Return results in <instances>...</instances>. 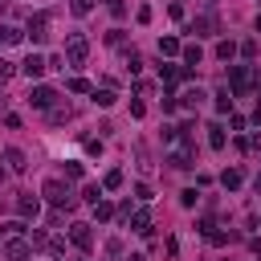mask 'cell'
<instances>
[{
	"mask_svg": "<svg viewBox=\"0 0 261 261\" xmlns=\"http://www.w3.org/2000/svg\"><path fill=\"white\" fill-rule=\"evenodd\" d=\"M41 196H45L49 204H57V208H73V204H77V196L69 192V184H65V179H45Z\"/></svg>",
	"mask_w": 261,
	"mask_h": 261,
	"instance_id": "cell-1",
	"label": "cell"
},
{
	"mask_svg": "<svg viewBox=\"0 0 261 261\" xmlns=\"http://www.w3.org/2000/svg\"><path fill=\"white\" fill-rule=\"evenodd\" d=\"M253 82H257V73H253L249 65H232V69H228V90H232V94H249Z\"/></svg>",
	"mask_w": 261,
	"mask_h": 261,
	"instance_id": "cell-2",
	"label": "cell"
},
{
	"mask_svg": "<svg viewBox=\"0 0 261 261\" xmlns=\"http://www.w3.org/2000/svg\"><path fill=\"white\" fill-rule=\"evenodd\" d=\"M86 53H90V41H86L82 33H69V37H65V61H69V65H82Z\"/></svg>",
	"mask_w": 261,
	"mask_h": 261,
	"instance_id": "cell-3",
	"label": "cell"
},
{
	"mask_svg": "<svg viewBox=\"0 0 261 261\" xmlns=\"http://www.w3.org/2000/svg\"><path fill=\"white\" fill-rule=\"evenodd\" d=\"M24 37H29L33 45H41V41L49 37V12H37V16H29V24H24Z\"/></svg>",
	"mask_w": 261,
	"mask_h": 261,
	"instance_id": "cell-4",
	"label": "cell"
},
{
	"mask_svg": "<svg viewBox=\"0 0 261 261\" xmlns=\"http://www.w3.org/2000/svg\"><path fill=\"white\" fill-rule=\"evenodd\" d=\"M29 106H33V110L57 106V90H53V86H33V90H29Z\"/></svg>",
	"mask_w": 261,
	"mask_h": 261,
	"instance_id": "cell-5",
	"label": "cell"
},
{
	"mask_svg": "<svg viewBox=\"0 0 261 261\" xmlns=\"http://www.w3.org/2000/svg\"><path fill=\"white\" fill-rule=\"evenodd\" d=\"M16 69H20V73H24V77H29V82H37V77H41V73H45V69H49V61H45V57H41V53H29V57H24V61H20V65H16Z\"/></svg>",
	"mask_w": 261,
	"mask_h": 261,
	"instance_id": "cell-6",
	"label": "cell"
},
{
	"mask_svg": "<svg viewBox=\"0 0 261 261\" xmlns=\"http://www.w3.org/2000/svg\"><path fill=\"white\" fill-rule=\"evenodd\" d=\"M69 241H73L82 253H90V249H94V232H90V224H82V220L69 224Z\"/></svg>",
	"mask_w": 261,
	"mask_h": 261,
	"instance_id": "cell-7",
	"label": "cell"
},
{
	"mask_svg": "<svg viewBox=\"0 0 261 261\" xmlns=\"http://www.w3.org/2000/svg\"><path fill=\"white\" fill-rule=\"evenodd\" d=\"M16 212H20L24 220H37V212H41V200H37L33 192H20V196H16Z\"/></svg>",
	"mask_w": 261,
	"mask_h": 261,
	"instance_id": "cell-8",
	"label": "cell"
},
{
	"mask_svg": "<svg viewBox=\"0 0 261 261\" xmlns=\"http://www.w3.org/2000/svg\"><path fill=\"white\" fill-rule=\"evenodd\" d=\"M126 224H130V232H139V237H151V212H147V208H135V212L126 216Z\"/></svg>",
	"mask_w": 261,
	"mask_h": 261,
	"instance_id": "cell-9",
	"label": "cell"
},
{
	"mask_svg": "<svg viewBox=\"0 0 261 261\" xmlns=\"http://www.w3.org/2000/svg\"><path fill=\"white\" fill-rule=\"evenodd\" d=\"M4 257H8V261H29V257H33V245L20 241V237H16V241H4Z\"/></svg>",
	"mask_w": 261,
	"mask_h": 261,
	"instance_id": "cell-10",
	"label": "cell"
},
{
	"mask_svg": "<svg viewBox=\"0 0 261 261\" xmlns=\"http://www.w3.org/2000/svg\"><path fill=\"white\" fill-rule=\"evenodd\" d=\"M192 33H196V37H212V33H216V12L196 16V20H192Z\"/></svg>",
	"mask_w": 261,
	"mask_h": 261,
	"instance_id": "cell-11",
	"label": "cell"
},
{
	"mask_svg": "<svg viewBox=\"0 0 261 261\" xmlns=\"http://www.w3.org/2000/svg\"><path fill=\"white\" fill-rule=\"evenodd\" d=\"M4 163H8L12 171H24V167H29V159H24L20 147H4Z\"/></svg>",
	"mask_w": 261,
	"mask_h": 261,
	"instance_id": "cell-12",
	"label": "cell"
},
{
	"mask_svg": "<svg viewBox=\"0 0 261 261\" xmlns=\"http://www.w3.org/2000/svg\"><path fill=\"white\" fill-rule=\"evenodd\" d=\"M184 45H179V37H159V57H175Z\"/></svg>",
	"mask_w": 261,
	"mask_h": 261,
	"instance_id": "cell-13",
	"label": "cell"
},
{
	"mask_svg": "<svg viewBox=\"0 0 261 261\" xmlns=\"http://www.w3.org/2000/svg\"><path fill=\"white\" fill-rule=\"evenodd\" d=\"M179 53H184V65H188V69H196V65L204 61V53H200V45H184Z\"/></svg>",
	"mask_w": 261,
	"mask_h": 261,
	"instance_id": "cell-14",
	"label": "cell"
},
{
	"mask_svg": "<svg viewBox=\"0 0 261 261\" xmlns=\"http://www.w3.org/2000/svg\"><path fill=\"white\" fill-rule=\"evenodd\" d=\"M118 188H122V171H118V167H110V171L102 175V192H118Z\"/></svg>",
	"mask_w": 261,
	"mask_h": 261,
	"instance_id": "cell-15",
	"label": "cell"
},
{
	"mask_svg": "<svg viewBox=\"0 0 261 261\" xmlns=\"http://www.w3.org/2000/svg\"><path fill=\"white\" fill-rule=\"evenodd\" d=\"M200 102H204V90H196V86H192V90H188V94L179 98V106H184V110H196Z\"/></svg>",
	"mask_w": 261,
	"mask_h": 261,
	"instance_id": "cell-16",
	"label": "cell"
},
{
	"mask_svg": "<svg viewBox=\"0 0 261 261\" xmlns=\"http://www.w3.org/2000/svg\"><path fill=\"white\" fill-rule=\"evenodd\" d=\"M45 114H49V122H53V126H61V122H69V114H73V110H69V106H49Z\"/></svg>",
	"mask_w": 261,
	"mask_h": 261,
	"instance_id": "cell-17",
	"label": "cell"
},
{
	"mask_svg": "<svg viewBox=\"0 0 261 261\" xmlns=\"http://www.w3.org/2000/svg\"><path fill=\"white\" fill-rule=\"evenodd\" d=\"M208 147H212V151H220V147H224V126H220V122H212V126H208Z\"/></svg>",
	"mask_w": 261,
	"mask_h": 261,
	"instance_id": "cell-18",
	"label": "cell"
},
{
	"mask_svg": "<svg viewBox=\"0 0 261 261\" xmlns=\"http://www.w3.org/2000/svg\"><path fill=\"white\" fill-rule=\"evenodd\" d=\"M241 179H245V175H241V167H228V171L220 175V184H224L228 192H237V188H241Z\"/></svg>",
	"mask_w": 261,
	"mask_h": 261,
	"instance_id": "cell-19",
	"label": "cell"
},
{
	"mask_svg": "<svg viewBox=\"0 0 261 261\" xmlns=\"http://www.w3.org/2000/svg\"><path fill=\"white\" fill-rule=\"evenodd\" d=\"M94 102H98V106L106 110V106H114V102H118V94H114V90L106 86V90H94Z\"/></svg>",
	"mask_w": 261,
	"mask_h": 261,
	"instance_id": "cell-20",
	"label": "cell"
},
{
	"mask_svg": "<svg viewBox=\"0 0 261 261\" xmlns=\"http://www.w3.org/2000/svg\"><path fill=\"white\" fill-rule=\"evenodd\" d=\"M232 110V90H216V114H228Z\"/></svg>",
	"mask_w": 261,
	"mask_h": 261,
	"instance_id": "cell-21",
	"label": "cell"
},
{
	"mask_svg": "<svg viewBox=\"0 0 261 261\" xmlns=\"http://www.w3.org/2000/svg\"><path fill=\"white\" fill-rule=\"evenodd\" d=\"M90 208H94V220H110V216H114V208H110V200H106V196H102L98 204H90Z\"/></svg>",
	"mask_w": 261,
	"mask_h": 261,
	"instance_id": "cell-22",
	"label": "cell"
},
{
	"mask_svg": "<svg viewBox=\"0 0 261 261\" xmlns=\"http://www.w3.org/2000/svg\"><path fill=\"white\" fill-rule=\"evenodd\" d=\"M20 232H24V224H20V220H8V224H0V237H4V241H16Z\"/></svg>",
	"mask_w": 261,
	"mask_h": 261,
	"instance_id": "cell-23",
	"label": "cell"
},
{
	"mask_svg": "<svg viewBox=\"0 0 261 261\" xmlns=\"http://www.w3.org/2000/svg\"><path fill=\"white\" fill-rule=\"evenodd\" d=\"M20 37H24L20 29H8V24H0V49H4V45H16Z\"/></svg>",
	"mask_w": 261,
	"mask_h": 261,
	"instance_id": "cell-24",
	"label": "cell"
},
{
	"mask_svg": "<svg viewBox=\"0 0 261 261\" xmlns=\"http://www.w3.org/2000/svg\"><path fill=\"white\" fill-rule=\"evenodd\" d=\"M82 200H86V204H98V200H102V184H86V188H82Z\"/></svg>",
	"mask_w": 261,
	"mask_h": 261,
	"instance_id": "cell-25",
	"label": "cell"
},
{
	"mask_svg": "<svg viewBox=\"0 0 261 261\" xmlns=\"http://www.w3.org/2000/svg\"><path fill=\"white\" fill-rule=\"evenodd\" d=\"M216 57H220V61H232V57H237V45H232V41H220V45H216Z\"/></svg>",
	"mask_w": 261,
	"mask_h": 261,
	"instance_id": "cell-26",
	"label": "cell"
},
{
	"mask_svg": "<svg viewBox=\"0 0 261 261\" xmlns=\"http://www.w3.org/2000/svg\"><path fill=\"white\" fill-rule=\"evenodd\" d=\"M179 204H184V208H196V204H200V192H196V188H184V192H179Z\"/></svg>",
	"mask_w": 261,
	"mask_h": 261,
	"instance_id": "cell-27",
	"label": "cell"
},
{
	"mask_svg": "<svg viewBox=\"0 0 261 261\" xmlns=\"http://www.w3.org/2000/svg\"><path fill=\"white\" fill-rule=\"evenodd\" d=\"M69 8H73V16H90L94 12V0H69Z\"/></svg>",
	"mask_w": 261,
	"mask_h": 261,
	"instance_id": "cell-28",
	"label": "cell"
},
{
	"mask_svg": "<svg viewBox=\"0 0 261 261\" xmlns=\"http://www.w3.org/2000/svg\"><path fill=\"white\" fill-rule=\"evenodd\" d=\"M159 77H163V82H175V77H179V65H167V61H159Z\"/></svg>",
	"mask_w": 261,
	"mask_h": 261,
	"instance_id": "cell-29",
	"label": "cell"
},
{
	"mask_svg": "<svg viewBox=\"0 0 261 261\" xmlns=\"http://www.w3.org/2000/svg\"><path fill=\"white\" fill-rule=\"evenodd\" d=\"M69 90H73V94H94V86H90L86 77H69Z\"/></svg>",
	"mask_w": 261,
	"mask_h": 261,
	"instance_id": "cell-30",
	"label": "cell"
},
{
	"mask_svg": "<svg viewBox=\"0 0 261 261\" xmlns=\"http://www.w3.org/2000/svg\"><path fill=\"white\" fill-rule=\"evenodd\" d=\"M65 175H69V179H82V175H86V167H82L77 159H69V163H65Z\"/></svg>",
	"mask_w": 261,
	"mask_h": 261,
	"instance_id": "cell-31",
	"label": "cell"
},
{
	"mask_svg": "<svg viewBox=\"0 0 261 261\" xmlns=\"http://www.w3.org/2000/svg\"><path fill=\"white\" fill-rule=\"evenodd\" d=\"M12 73H16V65H12V61H4V57H0V86H4V82H8V77H12Z\"/></svg>",
	"mask_w": 261,
	"mask_h": 261,
	"instance_id": "cell-32",
	"label": "cell"
},
{
	"mask_svg": "<svg viewBox=\"0 0 261 261\" xmlns=\"http://www.w3.org/2000/svg\"><path fill=\"white\" fill-rule=\"evenodd\" d=\"M126 69H130V73H139V69H143V57H139V53H130V57H126Z\"/></svg>",
	"mask_w": 261,
	"mask_h": 261,
	"instance_id": "cell-33",
	"label": "cell"
},
{
	"mask_svg": "<svg viewBox=\"0 0 261 261\" xmlns=\"http://www.w3.org/2000/svg\"><path fill=\"white\" fill-rule=\"evenodd\" d=\"M135 196L147 204V200H151V184H135Z\"/></svg>",
	"mask_w": 261,
	"mask_h": 261,
	"instance_id": "cell-34",
	"label": "cell"
},
{
	"mask_svg": "<svg viewBox=\"0 0 261 261\" xmlns=\"http://www.w3.org/2000/svg\"><path fill=\"white\" fill-rule=\"evenodd\" d=\"M135 16H139V24H147V20H151V4H139V12H135Z\"/></svg>",
	"mask_w": 261,
	"mask_h": 261,
	"instance_id": "cell-35",
	"label": "cell"
},
{
	"mask_svg": "<svg viewBox=\"0 0 261 261\" xmlns=\"http://www.w3.org/2000/svg\"><path fill=\"white\" fill-rule=\"evenodd\" d=\"M110 16H126V4L122 0H110Z\"/></svg>",
	"mask_w": 261,
	"mask_h": 261,
	"instance_id": "cell-36",
	"label": "cell"
},
{
	"mask_svg": "<svg viewBox=\"0 0 261 261\" xmlns=\"http://www.w3.org/2000/svg\"><path fill=\"white\" fill-rule=\"evenodd\" d=\"M249 249H253V257H261V237H253V241H249Z\"/></svg>",
	"mask_w": 261,
	"mask_h": 261,
	"instance_id": "cell-37",
	"label": "cell"
},
{
	"mask_svg": "<svg viewBox=\"0 0 261 261\" xmlns=\"http://www.w3.org/2000/svg\"><path fill=\"white\" fill-rule=\"evenodd\" d=\"M257 33H261V12H257Z\"/></svg>",
	"mask_w": 261,
	"mask_h": 261,
	"instance_id": "cell-38",
	"label": "cell"
},
{
	"mask_svg": "<svg viewBox=\"0 0 261 261\" xmlns=\"http://www.w3.org/2000/svg\"><path fill=\"white\" fill-rule=\"evenodd\" d=\"M257 192H261V175H257Z\"/></svg>",
	"mask_w": 261,
	"mask_h": 261,
	"instance_id": "cell-39",
	"label": "cell"
},
{
	"mask_svg": "<svg viewBox=\"0 0 261 261\" xmlns=\"http://www.w3.org/2000/svg\"><path fill=\"white\" fill-rule=\"evenodd\" d=\"M4 4H8V0H0V8H4Z\"/></svg>",
	"mask_w": 261,
	"mask_h": 261,
	"instance_id": "cell-40",
	"label": "cell"
}]
</instances>
